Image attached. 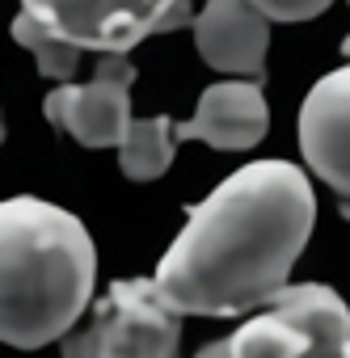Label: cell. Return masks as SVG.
Listing matches in <instances>:
<instances>
[{
  "instance_id": "cell-15",
  "label": "cell",
  "mask_w": 350,
  "mask_h": 358,
  "mask_svg": "<svg viewBox=\"0 0 350 358\" xmlns=\"http://www.w3.org/2000/svg\"><path fill=\"white\" fill-rule=\"evenodd\" d=\"M0 135H5V127H0Z\"/></svg>"
},
{
  "instance_id": "cell-6",
  "label": "cell",
  "mask_w": 350,
  "mask_h": 358,
  "mask_svg": "<svg viewBox=\"0 0 350 358\" xmlns=\"http://www.w3.org/2000/svg\"><path fill=\"white\" fill-rule=\"evenodd\" d=\"M131 85L135 64L127 55H97L93 80L55 85L43 101V114L80 148H118V139L131 127Z\"/></svg>"
},
{
  "instance_id": "cell-7",
  "label": "cell",
  "mask_w": 350,
  "mask_h": 358,
  "mask_svg": "<svg viewBox=\"0 0 350 358\" xmlns=\"http://www.w3.org/2000/svg\"><path fill=\"white\" fill-rule=\"evenodd\" d=\"M304 164L350 203V64L325 72L300 106Z\"/></svg>"
},
{
  "instance_id": "cell-10",
  "label": "cell",
  "mask_w": 350,
  "mask_h": 358,
  "mask_svg": "<svg viewBox=\"0 0 350 358\" xmlns=\"http://www.w3.org/2000/svg\"><path fill=\"white\" fill-rule=\"evenodd\" d=\"M178 122L169 114L156 118H131L127 135L118 139V169L127 182H156V177L178 156Z\"/></svg>"
},
{
  "instance_id": "cell-14",
  "label": "cell",
  "mask_w": 350,
  "mask_h": 358,
  "mask_svg": "<svg viewBox=\"0 0 350 358\" xmlns=\"http://www.w3.org/2000/svg\"><path fill=\"white\" fill-rule=\"evenodd\" d=\"M342 358H350V345H346V354H342Z\"/></svg>"
},
{
  "instance_id": "cell-12",
  "label": "cell",
  "mask_w": 350,
  "mask_h": 358,
  "mask_svg": "<svg viewBox=\"0 0 350 358\" xmlns=\"http://www.w3.org/2000/svg\"><path fill=\"white\" fill-rule=\"evenodd\" d=\"M249 5L266 22H308V17H321L333 0H249Z\"/></svg>"
},
{
  "instance_id": "cell-1",
  "label": "cell",
  "mask_w": 350,
  "mask_h": 358,
  "mask_svg": "<svg viewBox=\"0 0 350 358\" xmlns=\"http://www.w3.org/2000/svg\"><path fill=\"white\" fill-rule=\"evenodd\" d=\"M312 224L308 173L291 160H253L186 211V228L156 262L152 287L182 316L253 312L287 287Z\"/></svg>"
},
{
  "instance_id": "cell-8",
  "label": "cell",
  "mask_w": 350,
  "mask_h": 358,
  "mask_svg": "<svg viewBox=\"0 0 350 358\" xmlns=\"http://www.w3.org/2000/svg\"><path fill=\"white\" fill-rule=\"evenodd\" d=\"M195 47L207 68L228 76L258 80L266 72L270 51V22L249 5V0H207L203 13L190 17Z\"/></svg>"
},
{
  "instance_id": "cell-4",
  "label": "cell",
  "mask_w": 350,
  "mask_h": 358,
  "mask_svg": "<svg viewBox=\"0 0 350 358\" xmlns=\"http://www.w3.org/2000/svg\"><path fill=\"white\" fill-rule=\"evenodd\" d=\"M182 312L152 278H118L93 303L80 333H64V358H182Z\"/></svg>"
},
{
  "instance_id": "cell-5",
  "label": "cell",
  "mask_w": 350,
  "mask_h": 358,
  "mask_svg": "<svg viewBox=\"0 0 350 358\" xmlns=\"http://www.w3.org/2000/svg\"><path fill=\"white\" fill-rule=\"evenodd\" d=\"M22 13L55 38L97 55H127L135 43L195 17L190 0H22Z\"/></svg>"
},
{
  "instance_id": "cell-2",
  "label": "cell",
  "mask_w": 350,
  "mask_h": 358,
  "mask_svg": "<svg viewBox=\"0 0 350 358\" xmlns=\"http://www.w3.org/2000/svg\"><path fill=\"white\" fill-rule=\"evenodd\" d=\"M93 282L97 249L72 211L34 194L0 203V341H59L93 303Z\"/></svg>"
},
{
  "instance_id": "cell-13",
  "label": "cell",
  "mask_w": 350,
  "mask_h": 358,
  "mask_svg": "<svg viewBox=\"0 0 350 358\" xmlns=\"http://www.w3.org/2000/svg\"><path fill=\"white\" fill-rule=\"evenodd\" d=\"M195 358H232V350H228V337H220V341H211V345H203Z\"/></svg>"
},
{
  "instance_id": "cell-9",
  "label": "cell",
  "mask_w": 350,
  "mask_h": 358,
  "mask_svg": "<svg viewBox=\"0 0 350 358\" xmlns=\"http://www.w3.org/2000/svg\"><path fill=\"white\" fill-rule=\"evenodd\" d=\"M270 127V106L258 80H220L203 89L195 118L178 122V139H199L216 152H245L266 139Z\"/></svg>"
},
{
  "instance_id": "cell-3",
  "label": "cell",
  "mask_w": 350,
  "mask_h": 358,
  "mask_svg": "<svg viewBox=\"0 0 350 358\" xmlns=\"http://www.w3.org/2000/svg\"><path fill=\"white\" fill-rule=\"evenodd\" d=\"M350 345V308L325 282H287L270 295V312L245 320L232 358H342Z\"/></svg>"
},
{
  "instance_id": "cell-11",
  "label": "cell",
  "mask_w": 350,
  "mask_h": 358,
  "mask_svg": "<svg viewBox=\"0 0 350 358\" xmlns=\"http://www.w3.org/2000/svg\"><path fill=\"white\" fill-rule=\"evenodd\" d=\"M9 34L34 55V64H38V72L47 76V80H72L76 76V68H80V47H72V43H64V38H55L47 26H38L30 13H18L13 17V26H9Z\"/></svg>"
}]
</instances>
